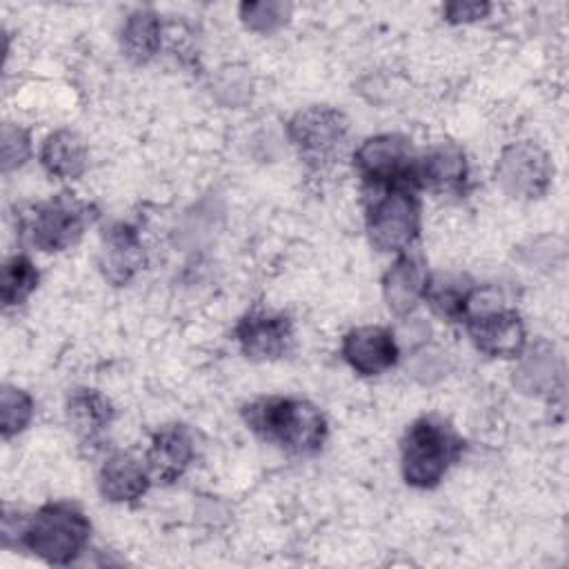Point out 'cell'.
I'll list each match as a JSON object with an SVG mask.
<instances>
[{"label":"cell","instance_id":"cell-1","mask_svg":"<svg viewBox=\"0 0 569 569\" xmlns=\"http://www.w3.org/2000/svg\"><path fill=\"white\" fill-rule=\"evenodd\" d=\"M242 418L256 436L293 456H313L327 440L325 413L302 398H258L242 409Z\"/></svg>","mask_w":569,"mask_h":569},{"label":"cell","instance_id":"cell-2","mask_svg":"<svg viewBox=\"0 0 569 569\" xmlns=\"http://www.w3.org/2000/svg\"><path fill=\"white\" fill-rule=\"evenodd\" d=\"M462 440L440 418L422 416L409 425L400 442V469L409 487L433 489L460 458Z\"/></svg>","mask_w":569,"mask_h":569},{"label":"cell","instance_id":"cell-3","mask_svg":"<svg viewBox=\"0 0 569 569\" xmlns=\"http://www.w3.org/2000/svg\"><path fill=\"white\" fill-rule=\"evenodd\" d=\"M91 536V522L71 502H49L27 518L22 547L49 565L76 562Z\"/></svg>","mask_w":569,"mask_h":569},{"label":"cell","instance_id":"cell-4","mask_svg":"<svg viewBox=\"0 0 569 569\" xmlns=\"http://www.w3.org/2000/svg\"><path fill=\"white\" fill-rule=\"evenodd\" d=\"M367 233L385 253L407 251L420 233V200L409 184L367 189Z\"/></svg>","mask_w":569,"mask_h":569},{"label":"cell","instance_id":"cell-5","mask_svg":"<svg viewBox=\"0 0 569 569\" xmlns=\"http://www.w3.org/2000/svg\"><path fill=\"white\" fill-rule=\"evenodd\" d=\"M349 133L347 116L329 104L300 109L287 122V136L300 158L311 167H322L336 158Z\"/></svg>","mask_w":569,"mask_h":569},{"label":"cell","instance_id":"cell-6","mask_svg":"<svg viewBox=\"0 0 569 569\" xmlns=\"http://www.w3.org/2000/svg\"><path fill=\"white\" fill-rule=\"evenodd\" d=\"M496 184L516 200H538L553 180L549 153L533 140H516L502 147L496 167Z\"/></svg>","mask_w":569,"mask_h":569},{"label":"cell","instance_id":"cell-7","mask_svg":"<svg viewBox=\"0 0 569 569\" xmlns=\"http://www.w3.org/2000/svg\"><path fill=\"white\" fill-rule=\"evenodd\" d=\"M93 218L96 213L89 202L64 191L33 209L27 233L40 251H64L82 238Z\"/></svg>","mask_w":569,"mask_h":569},{"label":"cell","instance_id":"cell-8","mask_svg":"<svg viewBox=\"0 0 569 569\" xmlns=\"http://www.w3.org/2000/svg\"><path fill=\"white\" fill-rule=\"evenodd\" d=\"M411 140L400 133L369 136L353 151V169L362 178L365 187L411 184L413 173Z\"/></svg>","mask_w":569,"mask_h":569},{"label":"cell","instance_id":"cell-9","mask_svg":"<svg viewBox=\"0 0 569 569\" xmlns=\"http://www.w3.org/2000/svg\"><path fill=\"white\" fill-rule=\"evenodd\" d=\"M233 338L249 360H278L291 351L293 325L282 313L251 311L238 320Z\"/></svg>","mask_w":569,"mask_h":569},{"label":"cell","instance_id":"cell-10","mask_svg":"<svg viewBox=\"0 0 569 569\" xmlns=\"http://www.w3.org/2000/svg\"><path fill=\"white\" fill-rule=\"evenodd\" d=\"M476 349L491 358H518L527 345V331L516 309L498 307L465 320Z\"/></svg>","mask_w":569,"mask_h":569},{"label":"cell","instance_id":"cell-11","mask_svg":"<svg viewBox=\"0 0 569 569\" xmlns=\"http://www.w3.org/2000/svg\"><path fill=\"white\" fill-rule=\"evenodd\" d=\"M340 353L356 373L380 376L398 362L400 345L391 329L365 325L345 333Z\"/></svg>","mask_w":569,"mask_h":569},{"label":"cell","instance_id":"cell-12","mask_svg":"<svg viewBox=\"0 0 569 569\" xmlns=\"http://www.w3.org/2000/svg\"><path fill=\"white\" fill-rule=\"evenodd\" d=\"M469 178V162L456 142H438L413 162L411 184L433 193L462 191Z\"/></svg>","mask_w":569,"mask_h":569},{"label":"cell","instance_id":"cell-13","mask_svg":"<svg viewBox=\"0 0 569 569\" xmlns=\"http://www.w3.org/2000/svg\"><path fill=\"white\" fill-rule=\"evenodd\" d=\"M144 244L136 227L127 222H116L104 231L100 249V271L111 284H129L144 267Z\"/></svg>","mask_w":569,"mask_h":569},{"label":"cell","instance_id":"cell-14","mask_svg":"<svg viewBox=\"0 0 569 569\" xmlns=\"http://www.w3.org/2000/svg\"><path fill=\"white\" fill-rule=\"evenodd\" d=\"M429 278L427 262L420 253H400L382 276V298L389 311L400 318L409 316L425 300Z\"/></svg>","mask_w":569,"mask_h":569},{"label":"cell","instance_id":"cell-15","mask_svg":"<svg viewBox=\"0 0 569 569\" xmlns=\"http://www.w3.org/2000/svg\"><path fill=\"white\" fill-rule=\"evenodd\" d=\"M67 425L82 447H100L109 431L116 411L113 405L98 389L78 387L67 396L64 402Z\"/></svg>","mask_w":569,"mask_h":569},{"label":"cell","instance_id":"cell-16","mask_svg":"<svg viewBox=\"0 0 569 569\" xmlns=\"http://www.w3.org/2000/svg\"><path fill=\"white\" fill-rule=\"evenodd\" d=\"M193 456L196 445L191 431L184 425H167L151 436L144 462L153 480L171 485L189 469Z\"/></svg>","mask_w":569,"mask_h":569},{"label":"cell","instance_id":"cell-17","mask_svg":"<svg viewBox=\"0 0 569 569\" xmlns=\"http://www.w3.org/2000/svg\"><path fill=\"white\" fill-rule=\"evenodd\" d=\"M513 385L520 393L547 398L562 389V365L560 358L547 340H536L525 345L518 353V365L513 369Z\"/></svg>","mask_w":569,"mask_h":569},{"label":"cell","instance_id":"cell-18","mask_svg":"<svg viewBox=\"0 0 569 569\" xmlns=\"http://www.w3.org/2000/svg\"><path fill=\"white\" fill-rule=\"evenodd\" d=\"M151 480L147 462L129 451L111 453L98 471L100 496L109 502H136L147 493Z\"/></svg>","mask_w":569,"mask_h":569},{"label":"cell","instance_id":"cell-19","mask_svg":"<svg viewBox=\"0 0 569 569\" xmlns=\"http://www.w3.org/2000/svg\"><path fill=\"white\" fill-rule=\"evenodd\" d=\"M40 164L60 180H76L87 171L89 151L84 140L71 129L51 131L40 147Z\"/></svg>","mask_w":569,"mask_h":569},{"label":"cell","instance_id":"cell-20","mask_svg":"<svg viewBox=\"0 0 569 569\" xmlns=\"http://www.w3.org/2000/svg\"><path fill=\"white\" fill-rule=\"evenodd\" d=\"M162 44V22L153 9L131 11L120 27V49L136 64L149 62Z\"/></svg>","mask_w":569,"mask_h":569},{"label":"cell","instance_id":"cell-21","mask_svg":"<svg viewBox=\"0 0 569 569\" xmlns=\"http://www.w3.org/2000/svg\"><path fill=\"white\" fill-rule=\"evenodd\" d=\"M471 287L473 284H469V280L462 276L440 273V276L429 278L425 300L431 305V309L438 316H442L451 322H462L465 302H467Z\"/></svg>","mask_w":569,"mask_h":569},{"label":"cell","instance_id":"cell-22","mask_svg":"<svg viewBox=\"0 0 569 569\" xmlns=\"http://www.w3.org/2000/svg\"><path fill=\"white\" fill-rule=\"evenodd\" d=\"M38 269L27 256H11L2 264V278H0V298L2 305L18 307L22 305L38 287Z\"/></svg>","mask_w":569,"mask_h":569},{"label":"cell","instance_id":"cell-23","mask_svg":"<svg viewBox=\"0 0 569 569\" xmlns=\"http://www.w3.org/2000/svg\"><path fill=\"white\" fill-rule=\"evenodd\" d=\"M33 418V398L13 385H4L0 391V431L9 440L22 433Z\"/></svg>","mask_w":569,"mask_h":569},{"label":"cell","instance_id":"cell-24","mask_svg":"<svg viewBox=\"0 0 569 569\" xmlns=\"http://www.w3.org/2000/svg\"><path fill=\"white\" fill-rule=\"evenodd\" d=\"M242 24L256 33H273L291 18V4L278 0L242 2L238 9Z\"/></svg>","mask_w":569,"mask_h":569},{"label":"cell","instance_id":"cell-25","mask_svg":"<svg viewBox=\"0 0 569 569\" xmlns=\"http://www.w3.org/2000/svg\"><path fill=\"white\" fill-rule=\"evenodd\" d=\"M407 369L411 373V378H416L422 385H433L440 378H445L451 369V358L447 351L431 347V345H422L418 349L411 351Z\"/></svg>","mask_w":569,"mask_h":569},{"label":"cell","instance_id":"cell-26","mask_svg":"<svg viewBox=\"0 0 569 569\" xmlns=\"http://www.w3.org/2000/svg\"><path fill=\"white\" fill-rule=\"evenodd\" d=\"M0 151H2V171L4 173L20 169L31 156L29 133L20 124L4 122L2 133H0Z\"/></svg>","mask_w":569,"mask_h":569},{"label":"cell","instance_id":"cell-27","mask_svg":"<svg viewBox=\"0 0 569 569\" xmlns=\"http://www.w3.org/2000/svg\"><path fill=\"white\" fill-rule=\"evenodd\" d=\"M491 11V4L487 2H449L442 7V16L451 24H467L482 20Z\"/></svg>","mask_w":569,"mask_h":569},{"label":"cell","instance_id":"cell-28","mask_svg":"<svg viewBox=\"0 0 569 569\" xmlns=\"http://www.w3.org/2000/svg\"><path fill=\"white\" fill-rule=\"evenodd\" d=\"M24 527H27V516H22L18 509L13 511L11 507H4L2 511V545L9 547V545H22V533H24Z\"/></svg>","mask_w":569,"mask_h":569}]
</instances>
